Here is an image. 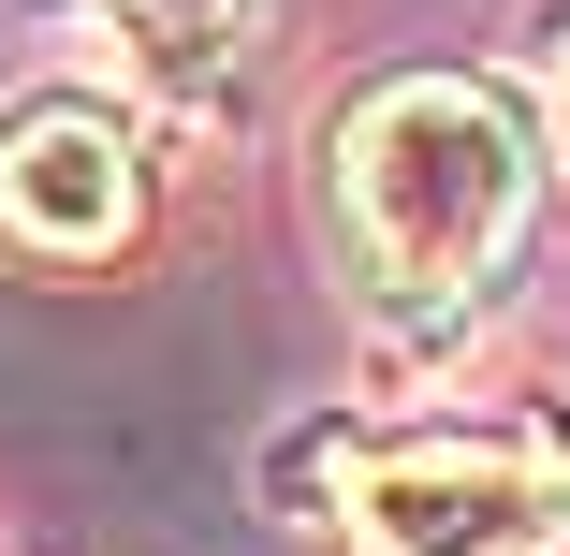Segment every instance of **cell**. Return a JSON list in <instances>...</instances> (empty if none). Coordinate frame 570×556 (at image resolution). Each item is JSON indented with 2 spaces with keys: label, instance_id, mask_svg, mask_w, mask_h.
<instances>
[{
  "label": "cell",
  "instance_id": "7a4b0ae2",
  "mask_svg": "<svg viewBox=\"0 0 570 556\" xmlns=\"http://www.w3.org/2000/svg\"><path fill=\"white\" fill-rule=\"evenodd\" d=\"M336 527L366 556H570V469L541 439H366Z\"/></svg>",
  "mask_w": 570,
  "mask_h": 556
},
{
  "label": "cell",
  "instance_id": "277c9868",
  "mask_svg": "<svg viewBox=\"0 0 570 556\" xmlns=\"http://www.w3.org/2000/svg\"><path fill=\"white\" fill-rule=\"evenodd\" d=\"M264 30H278V0H118V45L161 103H235Z\"/></svg>",
  "mask_w": 570,
  "mask_h": 556
},
{
  "label": "cell",
  "instance_id": "3957f363",
  "mask_svg": "<svg viewBox=\"0 0 570 556\" xmlns=\"http://www.w3.org/2000/svg\"><path fill=\"white\" fill-rule=\"evenodd\" d=\"M147 220V147L118 103H16L0 118V235L45 250V264H102Z\"/></svg>",
  "mask_w": 570,
  "mask_h": 556
},
{
  "label": "cell",
  "instance_id": "5b68a950",
  "mask_svg": "<svg viewBox=\"0 0 570 556\" xmlns=\"http://www.w3.org/2000/svg\"><path fill=\"white\" fill-rule=\"evenodd\" d=\"M556 133H570V59H556Z\"/></svg>",
  "mask_w": 570,
  "mask_h": 556
},
{
  "label": "cell",
  "instance_id": "6da1fadb",
  "mask_svg": "<svg viewBox=\"0 0 570 556\" xmlns=\"http://www.w3.org/2000/svg\"><path fill=\"white\" fill-rule=\"evenodd\" d=\"M322 191H336V250H352L366 308L469 322L541 220V147L512 118V88H483V74H381L336 118Z\"/></svg>",
  "mask_w": 570,
  "mask_h": 556
}]
</instances>
